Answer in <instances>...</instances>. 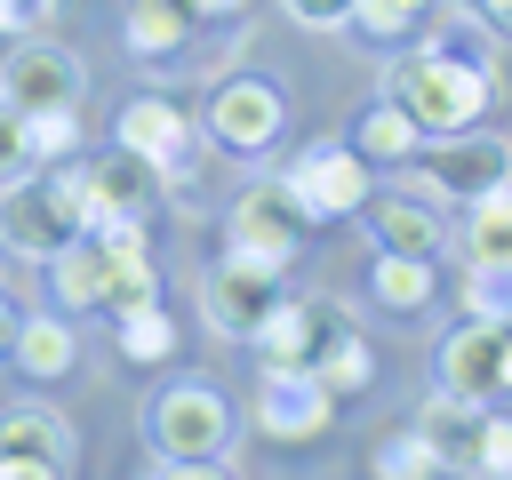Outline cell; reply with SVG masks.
Instances as JSON below:
<instances>
[{
  "instance_id": "cell-1",
  "label": "cell",
  "mask_w": 512,
  "mask_h": 480,
  "mask_svg": "<svg viewBox=\"0 0 512 480\" xmlns=\"http://www.w3.org/2000/svg\"><path fill=\"white\" fill-rule=\"evenodd\" d=\"M72 232H88V160H32L16 184H0V248L24 264H48V248H64Z\"/></svg>"
},
{
  "instance_id": "cell-2",
  "label": "cell",
  "mask_w": 512,
  "mask_h": 480,
  "mask_svg": "<svg viewBox=\"0 0 512 480\" xmlns=\"http://www.w3.org/2000/svg\"><path fill=\"white\" fill-rule=\"evenodd\" d=\"M384 96H392L424 136H456V128H472V120L488 112L496 72H480V64H464V56H448V48H400V56L384 64Z\"/></svg>"
},
{
  "instance_id": "cell-3",
  "label": "cell",
  "mask_w": 512,
  "mask_h": 480,
  "mask_svg": "<svg viewBox=\"0 0 512 480\" xmlns=\"http://www.w3.org/2000/svg\"><path fill=\"white\" fill-rule=\"evenodd\" d=\"M144 432H152V472H224L240 416L216 384H160L144 408Z\"/></svg>"
},
{
  "instance_id": "cell-4",
  "label": "cell",
  "mask_w": 512,
  "mask_h": 480,
  "mask_svg": "<svg viewBox=\"0 0 512 480\" xmlns=\"http://www.w3.org/2000/svg\"><path fill=\"white\" fill-rule=\"evenodd\" d=\"M432 392L464 400V408H496L512 392V336L504 320H464L440 336V360H432Z\"/></svg>"
},
{
  "instance_id": "cell-5",
  "label": "cell",
  "mask_w": 512,
  "mask_h": 480,
  "mask_svg": "<svg viewBox=\"0 0 512 480\" xmlns=\"http://www.w3.org/2000/svg\"><path fill=\"white\" fill-rule=\"evenodd\" d=\"M224 240H232L224 256H240V264H256V272H288L296 248H304V208L288 200L280 176H264V184H248V192L232 200Z\"/></svg>"
},
{
  "instance_id": "cell-6",
  "label": "cell",
  "mask_w": 512,
  "mask_h": 480,
  "mask_svg": "<svg viewBox=\"0 0 512 480\" xmlns=\"http://www.w3.org/2000/svg\"><path fill=\"white\" fill-rule=\"evenodd\" d=\"M288 200L304 208V224L320 216H360V200L376 192V160H360L352 144H304L288 168H280Z\"/></svg>"
},
{
  "instance_id": "cell-7",
  "label": "cell",
  "mask_w": 512,
  "mask_h": 480,
  "mask_svg": "<svg viewBox=\"0 0 512 480\" xmlns=\"http://www.w3.org/2000/svg\"><path fill=\"white\" fill-rule=\"evenodd\" d=\"M208 136L224 144V152H240V160H256V152H272L280 144V128H288V88L280 80H264V72H232L216 96H208Z\"/></svg>"
},
{
  "instance_id": "cell-8",
  "label": "cell",
  "mask_w": 512,
  "mask_h": 480,
  "mask_svg": "<svg viewBox=\"0 0 512 480\" xmlns=\"http://www.w3.org/2000/svg\"><path fill=\"white\" fill-rule=\"evenodd\" d=\"M328 416H336V392H320V376L304 368V360H264V376H256V432L264 440H312V432H328Z\"/></svg>"
},
{
  "instance_id": "cell-9",
  "label": "cell",
  "mask_w": 512,
  "mask_h": 480,
  "mask_svg": "<svg viewBox=\"0 0 512 480\" xmlns=\"http://www.w3.org/2000/svg\"><path fill=\"white\" fill-rule=\"evenodd\" d=\"M80 88H88L80 56H72V48H56L48 32H32V40H16V48L0 56V104H8V112H48V104H80Z\"/></svg>"
},
{
  "instance_id": "cell-10",
  "label": "cell",
  "mask_w": 512,
  "mask_h": 480,
  "mask_svg": "<svg viewBox=\"0 0 512 480\" xmlns=\"http://www.w3.org/2000/svg\"><path fill=\"white\" fill-rule=\"evenodd\" d=\"M416 152H424V176H416L424 200H472V192H488V184L512 176L504 136H472V128H456V136H424Z\"/></svg>"
},
{
  "instance_id": "cell-11",
  "label": "cell",
  "mask_w": 512,
  "mask_h": 480,
  "mask_svg": "<svg viewBox=\"0 0 512 480\" xmlns=\"http://www.w3.org/2000/svg\"><path fill=\"white\" fill-rule=\"evenodd\" d=\"M112 144L144 152L160 176H192V160H200V128H192V112H184V104H168V96H136V104H120Z\"/></svg>"
},
{
  "instance_id": "cell-12",
  "label": "cell",
  "mask_w": 512,
  "mask_h": 480,
  "mask_svg": "<svg viewBox=\"0 0 512 480\" xmlns=\"http://www.w3.org/2000/svg\"><path fill=\"white\" fill-rule=\"evenodd\" d=\"M280 296V272H256V264H240V256H216L208 272H200V320H208V336H224V344H248V328H256V312Z\"/></svg>"
},
{
  "instance_id": "cell-13",
  "label": "cell",
  "mask_w": 512,
  "mask_h": 480,
  "mask_svg": "<svg viewBox=\"0 0 512 480\" xmlns=\"http://www.w3.org/2000/svg\"><path fill=\"white\" fill-rule=\"evenodd\" d=\"M80 440L56 408H8L0 416V480H56L72 472Z\"/></svg>"
},
{
  "instance_id": "cell-14",
  "label": "cell",
  "mask_w": 512,
  "mask_h": 480,
  "mask_svg": "<svg viewBox=\"0 0 512 480\" xmlns=\"http://www.w3.org/2000/svg\"><path fill=\"white\" fill-rule=\"evenodd\" d=\"M160 192H168V176L144 152H128V144H112L104 160H88V224H104V216H144L152 224Z\"/></svg>"
},
{
  "instance_id": "cell-15",
  "label": "cell",
  "mask_w": 512,
  "mask_h": 480,
  "mask_svg": "<svg viewBox=\"0 0 512 480\" xmlns=\"http://www.w3.org/2000/svg\"><path fill=\"white\" fill-rule=\"evenodd\" d=\"M360 208H368V224H376L384 248H408V256H440L448 248L440 200H424V192H368Z\"/></svg>"
},
{
  "instance_id": "cell-16",
  "label": "cell",
  "mask_w": 512,
  "mask_h": 480,
  "mask_svg": "<svg viewBox=\"0 0 512 480\" xmlns=\"http://www.w3.org/2000/svg\"><path fill=\"white\" fill-rule=\"evenodd\" d=\"M112 256L96 232H72L64 248H48V288H56V312H96L104 304V280H112Z\"/></svg>"
},
{
  "instance_id": "cell-17",
  "label": "cell",
  "mask_w": 512,
  "mask_h": 480,
  "mask_svg": "<svg viewBox=\"0 0 512 480\" xmlns=\"http://www.w3.org/2000/svg\"><path fill=\"white\" fill-rule=\"evenodd\" d=\"M8 360H16L32 384H56V376H72V360H80V328H72V312H24V320H16V344H8Z\"/></svg>"
},
{
  "instance_id": "cell-18",
  "label": "cell",
  "mask_w": 512,
  "mask_h": 480,
  "mask_svg": "<svg viewBox=\"0 0 512 480\" xmlns=\"http://www.w3.org/2000/svg\"><path fill=\"white\" fill-rule=\"evenodd\" d=\"M464 264H512V184H488L464 200V224L448 232Z\"/></svg>"
},
{
  "instance_id": "cell-19",
  "label": "cell",
  "mask_w": 512,
  "mask_h": 480,
  "mask_svg": "<svg viewBox=\"0 0 512 480\" xmlns=\"http://www.w3.org/2000/svg\"><path fill=\"white\" fill-rule=\"evenodd\" d=\"M368 296L384 304V312H424L432 296H440V264L432 256H408V248H376V264H368Z\"/></svg>"
},
{
  "instance_id": "cell-20",
  "label": "cell",
  "mask_w": 512,
  "mask_h": 480,
  "mask_svg": "<svg viewBox=\"0 0 512 480\" xmlns=\"http://www.w3.org/2000/svg\"><path fill=\"white\" fill-rule=\"evenodd\" d=\"M312 336H320V312L296 304V296H272V304L256 312V328H248V344H256L264 360H304Z\"/></svg>"
},
{
  "instance_id": "cell-21",
  "label": "cell",
  "mask_w": 512,
  "mask_h": 480,
  "mask_svg": "<svg viewBox=\"0 0 512 480\" xmlns=\"http://www.w3.org/2000/svg\"><path fill=\"white\" fill-rule=\"evenodd\" d=\"M192 24H200L192 0H128V8H120V32H128L136 56H168V48H184Z\"/></svg>"
},
{
  "instance_id": "cell-22",
  "label": "cell",
  "mask_w": 512,
  "mask_h": 480,
  "mask_svg": "<svg viewBox=\"0 0 512 480\" xmlns=\"http://www.w3.org/2000/svg\"><path fill=\"white\" fill-rule=\"evenodd\" d=\"M112 336H120V360H136V368H160V360L176 352V320H168V304H160V296H144V304H128V312H112Z\"/></svg>"
},
{
  "instance_id": "cell-23",
  "label": "cell",
  "mask_w": 512,
  "mask_h": 480,
  "mask_svg": "<svg viewBox=\"0 0 512 480\" xmlns=\"http://www.w3.org/2000/svg\"><path fill=\"white\" fill-rule=\"evenodd\" d=\"M416 144H424V128H416L392 96H376V104L360 112V128H352V152H360V160H416Z\"/></svg>"
},
{
  "instance_id": "cell-24",
  "label": "cell",
  "mask_w": 512,
  "mask_h": 480,
  "mask_svg": "<svg viewBox=\"0 0 512 480\" xmlns=\"http://www.w3.org/2000/svg\"><path fill=\"white\" fill-rule=\"evenodd\" d=\"M304 368L320 376V392H360L368 376H376V360H368V344H360V328H328V344L320 352H304Z\"/></svg>"
},
{
  "instance_id": "cell-25",
  "label": "cell",
  "mask_w": 512,
  "mask_h": 480,
  "mask_svg": "<svg viewBox=\"0 0 512 480\" xmlns=\"http://www.w3.org/2000/svg\"><path fill=\"white\" fill-rule=\"evenodd\" d=\"M440 464H448V440H432L424 424L376 448V472H384V480H424V472H440Z\"/></svg>"
},
{
  "instance_id": "cell-26",
  "label": "cell",
  "mask_w": 512,
  "mask_h": 480,
  "mask_svg": "<svg viewBox=\"0 0 512 480\" xmlns=\"http://www.w3.org/2000/svg\"><path fill=\"white\" fill-rule=\"evenodd\" d=\"M24 144H32V160H72V152H80V112H72V104L24 112Z\"/></svg>"
},
{
  "instance_id": "cell-27",
  "label": "cell",
  "mask_w": 512,
  "mask_h": 480,
  "mask_svg": "<svg viewBox=\"0 0 512 480\" xmlns=\"http://www.w3.org/2000/svg\"><path fill=\"white\" fill-rule=\"evenodd\" d=\"M144 296H160V272H152V248H136V256H112V280H104V320L112 312H128V304H144Z\"/></svg>"
},
{
  "instance_id": "cell-28",
  "label": "cell",
  "mask_w": 512,
  "mask_h": 480,
  "mask_svg": "<svg viewBox=\"0 0 512 480\" xmlns=\"http://www.w3.org/2000/svg\"><path fill=\"white\" fill-rule=\"evenodd\" d=\"M424 8H432V0H352V32H368V40H408V32L424 24Z\"/></svg>"
},
{
  "instance_id": "cell-29",
  "label": "cell",
  "mask_w": 512,
  "mask_h": 480,
  "mask_svg": "<svg viewBox=\"0 0 512 480\" xmlns=\"http://www.w3.org/2000/svg\"><path fill=\"white\" fill-rule=\"evenodd\" d=\"M464 312L472 320H504L512 312V264H464Z\"/></svg>"
},
{
  "instance_id": "cell-30",
  "label": "cell",
  "mask_w": 512,
  "mask_h": 480,
  "mask_svg": "<svg viewBox=\"0 0 512 480\" xmlns=\"http://www.w3.org/2000/svg\"><path fill=\"white\" fill-rule=\"evenodd\" d=\"M472 432H480V440H472V472H512V424H504L496 408H480Z\"/></svg>"
},
{
  "instance_id": "cell-31",
  "label": "cell",
  "mask_w": 512,
  "mask_h": 480,
  "mask_svg": "<svg viewBox=\"0 0 512 480\" xmlns=\"http://www.w3.org/2000/svg\"><path fill=\"white\" fill-rule=\"evenodd\" d=\"M32 168V144H24V112H8L0 104V184H16Z\"/></svg>"
},
{
  "instance_id": "cell-32",
  "label": "cell",
  "mask_w": 512,
  "mask_h": 480,
  "mask_svg": "<svg viewBox=\"0 0 512 480\" xmlns=\"http://www.w3.org/2000/svg\"><path fill=\"white\" fill-rule=\"evenodd\" d=\"M56 24V0H0V32L8 40H32V32H48Z\"/></svg>"
},
{
  "instance_id": "cell-33",
  "label": "cell",
  "mask_w": 512,
  "mask_h": 480,
  "mask_svg": "<svg viewBox=\"0 0 512 480\" xmlns=\"http://www.w3.org/2000/svg\"><path fill=\"white\" fill-rule=\"evenodd\" d=\"M288 8V24H304V32H344L352 24V0H280Z\"/></svg>"
},
{
  "instance_id": "cell-34",
  "label": "cell",
  "mask_w": 512,
  "mask_h": 480,
  "mask_svg": "<svg viewBox=\"0 0 512 480\" xmlns=\"http://www.w3.org/2000/svg\"><path fill=\"white\" fill-rule=\"evenodd\" d=\"M192 16H208V24H240L248 0H192Z\"/></svg>"
},
{
  "instance_id": "cell-35",
  "label": "cell",
  "mask_w": 512,
  "mask_h": 480,
  "mask_svg": "<svg viewBox=\"0 0 512 480\" xmlns=\"http://www.w3.org/2000/svg\"><path fill=\"white\" fill-rule=\"evenodd\" d=\"M16 320H24V312H16V296L0 288V360H8V344H16Z\"/></svg>"
},
{
  "instance_id": "cell-36",
  "label": "cell",
  "mask_w": 512,
  "mask_h": 480,
  "mask_svg": "<svg viewBox=\"0 0 512 480\" xmlns=\"http://www.w3.org/2000/svg\"><path fill=\"white\" fill-rule=\"evenodd\" d=\"M464 8H472L480 24H496V32H504V16H512V0H464Z\"/></svg>"
}]
</instances>
